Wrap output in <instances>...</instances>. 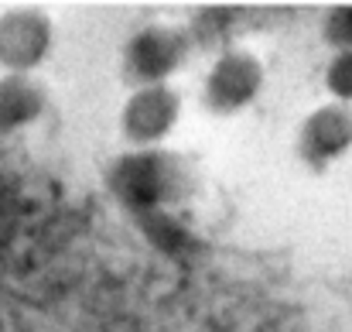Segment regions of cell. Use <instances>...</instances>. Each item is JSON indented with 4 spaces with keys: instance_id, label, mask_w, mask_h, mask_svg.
<instances>
[{
    "instance_id": "8",
    "label": "cell",
    "mask_w": 352,
    "mask_h": 332,
    "mask_svg": "<svg viewBox=\"0 0 352 332\" xmlns=\"http://www.w3.org/2000/svg\"><path fill=\"white\" fill-rule=\"evenodd\" d=\"M322 41L336 52H352V3H336L322 17Z\"/></svg>"
},
{
    "instance_id": "7",
    "label": "cell",
    "mask_w": 352,
    "mask_h": 332,
    "mask_svg": "<svg viewBox=\"0 0 352 332\" xmlns=\"http://www.w3.org/2000/svg\"><path fill=\"white\" fill-rule=\"evenodd\" d=\"M48 107V86L34 76H3L0 72V134H14L41 120Z\"/></svg>"
},
{
    "instance_id": "9",
    "label": "cell",
    "mask_w": 352,
    "mask_h": 332,
    "mask_svg": "<svg viewBox=\"0 0 352 332\" xmlns=\"http://www.w3.org/2000/svg\"><path fill=\"white\" fill-rule=\"evenodd\" d=\"M322 83L329 90V96L336 103H349L352 107V52H336L322 72Z\"/></svg>"
},
{
    "instance_id": "5",
    "label": "cell",
    "mask_w": 352,
    "mask_h": 332,
    "mask_svg": "<svg viewBox=\"0 0 352 332\" xmlns=\"http://www.w3.org/2000/svg\"><path fill=\"white\" fill-rule=\"evenodd\" d=\"M182 107L185 100L171 83L130 90L120 107V137L130 147H164V141L182 120Z\"/></svg>"
},
{
    "instance_id": "3",
    "label": "cell",
    "mask_w": 352,
    "mask_h": 332,
    "mask_svg": "<svg viewBox=\"0 0 352 332\" xmlns=\"http://www.w3.org/2000/svg\"><path fill=\"white\" fill-rule=\"evenodd\" d=\"M263 83H267L263 62L246 48H230L209 65L202 79V107L212 116H236L256 103Z\"/></svg>"
},
{
    "instance_id": "6",
    "label": "cell",
    "mask_w": 352,
    "mask_h": 332,
    "mask_svg": "<svg viewBox=\"0 0 352 332\" xmlns=\"http://www.w3.org/2000/svg\"><path fill=\"white\" fill-rule=\"evenodd\" d=\"M294 151H298V161L315 172V175H325L332 165H339L346 154L352 151V107L349 103H322L308 113L298 127V137H294Z\"/></svg>"
},
{
    "instance_id": "1",
    "label": "cell",
    "mask_w": 352,
    "mask_h": 332,
    "mask_svg": "<svg viewBox=\"0 0 352 332\" xmlns=\"http://www.w3.org/2000/svg\"><path fill=\"white\" fill-rule=\"evenodd\" d=\"M103 185L123 209L154 216L188 196L192 168L171 147H126L103 172Z\"/></svg>"
},
{
    "instance_id": "4",
    "label": "cell",
    "mask_w": 352,
    "mask_h": 332,
    "mask_svg": "<svg viewBox=\"0 0 352 332\" xmlns=\"http://www.w3.org/2000/svg\"><path fill=\"white\" fill-rule=\"evenodd\" d=\"M55 48V24L38 7H7L0 14V72L34 76Z\"/></svg>"
},
{
    "instance_id": "2",
    "label": "cell",
    "mask_w": 352,
    "mask_h": 332,
    "mask_svg": "<svg viewBox=\"0 0 352 332\" xmlns=\"http://www.w3.org/2000/svg\"><path fill=\"white\" fill-rule=\"evenodd\" d=\"M188 59L185 31L171 24H144L137 28L120 52V76L133 90L140 86H164Z\"/></svg>"
}]
</instances>
